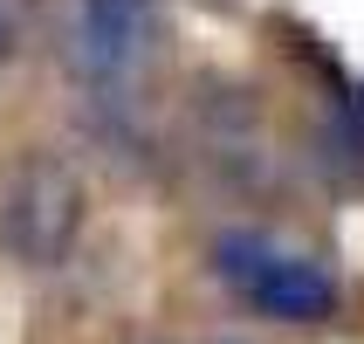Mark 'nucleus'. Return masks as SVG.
Here are the masks:
<instances>
[{"label":"nucleus","instance_id":"nucleus-4","mask_svg":"<svg viewBox=\"0 0 364 344\" xmlns=\"http://www.w3.org/2000/svg\"><path fill=\"white\" fill-rule=\"evenodd\" d=\"M316 165H323L330 179L358 186L364 179V124L344 118V110H337L330 124H316Z\"/></svg>","mask_w":364,"mask_h":344},{"label":"nucleus","instance_id":"nucleus-3","mask_svg":"<svg viewBox=\"0 0 364 344\" xmlns=\"http://www.w3.org/2000/svg\"><path fill=\"white\" fill-rule=\"evenodd\" d=\"M82 48L76 56L97 69V76H124L131 62L144 56V35H151V0H82Z\"/></svg>","mask_w":364,"mask_h":344},{"label":"nucleus","instance_id":"nucleus-1","mask_svg":"<svg viewBox=\"0 0 364 344\" xmlns=\"http://www.w3.org/2000/svg\"><path fill=\"white\" fill-rule=\"evenodd\" d=\"M82 234V179L55 152H28L14 179L0 193V241L14 248V262L55 269Z\"/></svg>","mask_w":364,"mask_h":344},{"label":"nucleus","instance_id":"nucleus-2","mask_svg":"<svg viewBox=\"0 0 364 344\" xmlns=\"http://www.w3.org/2000/svg\"><path fill=\"white\" fill-rule=\"evenodd\" d=\"M213 276H227L255 310L282 317V324H323L330 310H337L330 269L303 262V255H282L275 241L247 234V227H234V234L213 241Z\"/></svg>","mask_w":364,"mask_h":344}]
</instances>
